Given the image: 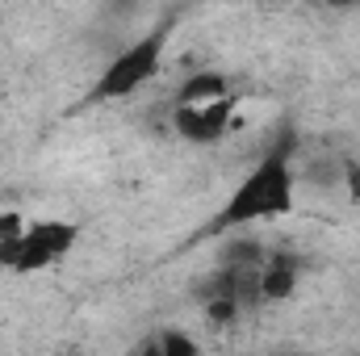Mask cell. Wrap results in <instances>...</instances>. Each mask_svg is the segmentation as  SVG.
<instances>
[{
  "instance_id": "1",
  "label": "cell",
  "mask_w": 360,
  "mask_h": 356,
  "mask_svg": "<svg viewBox=\"0 0 360 356\" xmlns=\"http://www.w3.org/2000/svg\"><path fill=\"white\" fill-rule=\"evenodd\" d=\"M297 130L276 134L269 151L252 164V172L231 189L205 235H226V231H248L256 222L289 218L297 205Z\"/></svg>"
},
{
  "instance_id": "2",
  "label": "cell",
  "mask_w": 360,
  "mask_h": 356,
  "mask_svg": "<svg viewBox=\"0 0 360 356\" xmlns=\"http://www.w3.org/2000/svg\"><path fill=\"white\" fill-rule=\"evenodd\" d=\"M172 34H176V13H164V17H160L151 30H143L134 42L117 46V51L109 55V63L101 68V76L92 80V89L80 96V105H84V109H89V105H113V101H126V96H134L139 89H147V84L160 76L164 59H168Z\"/></svg>"
},
{
  "instance_id": "3",
  "label": "cell",
  "mask_w": 360,
  "mask_h": 356,
  "mask_svg": "<svg viewBox=\"0 0 360 356\" xmlns=\"http://www.w3.org/2000/svg\"><path fill=\"white\" fill-rule=\"evenodd\" d=\"M76 243H80V222L38 218V222H25L21 231H13L8 239H0V268H8L17 276L46 272V268L63 265Z\"/></svg>"
},
{
  "instance_id": "4",
  "label": "cell",
  "mask_w": 360,
  "mask_h": 356,
  "mask_svg": "<svg viewBox=\"0 0 360 356\" xmlns=\"http://www.w3.org/2000/svg\"><path fill=\"white\" fill-rule=\"evenodd\" d=\"M239 101H243V92L235 89V92H226V96H214V101L172 105V130L184 143H193V147H214V143H222L235 130Z\"/></svg>"
},
{
  "instance_id": "5",
  "label": "cell",
  "mask_w": 360,
  "mask_h": 356,
  "mask_svg": "<svg viewBox=\"0 0 360 356\" xmlns=\"http://www.w3.org/2000/svg\"><path fill=\"white\" fill-rule=\"evenodd\" d=\"M297 281H302V260L293 252H272V256H264V265H260V298L264 302L293 298Z\"/></svg>"
},
{
  "instance_id": "6",
  "label": "cell",
  "mask_w": 360,
  "mask_h": 356,
  "mask_svg": "<svg viewBox=\"0 0 360 356\" xmlns=\"http://www.w3.org/2000/svg\"><path fill=\"white\" fill-rule=\"evenodd\" d=\"M235 92L226 72H214V68H201V72H188L180 80V89L172 92V105H193V101H214V96H226Z\"/></svg>"
},
{
  "instance_id": "7",
  "label": "cell",
  "mask_w": 360,
  "mask_h": 356,
  "mask_svg": "<svg viewBox=\"0 0 360 356\" xmlns=\"http://www.w3.org/2000/svg\"><path fill=\"white\" fill-rule=\"evenodd\" d=\"M143 352H160V356H193L201 344L193 340V336H184L176 327H164V331H155V336H147L143 344H139Z\"/></svg>"
},
{
  "instance_id": "8",
  "label": "cell",
  "mask_w": 360,
  "mask_h": 356,
  "mask_svg": "<svg viewBox=\"0 0 360 356\" xmlns=\"http://www.w3.org/2000/svg\"><path fill=\"white\" fill-rule=\"evenodd\" d=\"M344 189H348V201L360 205V160H348V168H344Z\"/></svg>"
},
{
  "instance_id": "9",
  "label": "cell",
  "mask_w": 360,
  "mask_h": 356,
  "mask_svg": "<svg viewBox=\"0 0 360 356\" xmlns=\"http://www.w3.org/2000/svg\"><path fill=\"white\" fill-rule=\"evenodd\" d=\"M314 4H327V8H356L360 0H314Z\"/></svg>"
}]
</instances>
